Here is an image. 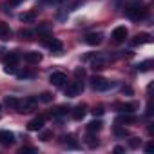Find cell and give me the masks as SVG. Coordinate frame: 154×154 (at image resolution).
Returning <instances> with one entry per match:
<instances>
[{"label":"cell","instance_id":"cell-1","mask_svg":"<svg viewBox=\"0 0 154 154\" xmlns=\"http://www.w3.org/2000/svg\"><path fill=\"white\" fill-rule=\"evenodd\" d=\"M125 15H127L131 20H143V18L147 17V9H145L143 6H140V4H132V6H129V8L125 9Z\"/></svg>","mask_w":154,"mask_h":154},{"label":"cell","instance_id":"cell-2","mask_svg":"<svg viewBox=\"0 0 154 154\" xmlns=\"http://www.w3.org/2000/svg\"><path fill=\"white\" fill-rule=\"evenodd\" d=\"M91 87L94 91H109L111 87H114V82H109L105 78H100V76H94L91 80Z\"/></svg>","mask_w":154,"mask_h":154},{"label":"cell","instance_id":"cell-3","mask_svg":"<svg viewBox=\"0 0 154 154\" xmlns=\"http://www.w3.org/2000/svg\"><path fill=\"white\" fill-rule=\"evenodd\" d=\"M82 84H78V82H72V84H67L65 87H63V93H65V96L67 98H74V96H78L80 93H82Z\"/></svg>","mask_w":154,"mask_h":154},{"label":"cell","instance_id":"cell-4","mask_svg":"<svg viewBox=\"0 0 154 154\" xmlns=\"http://www.w3.org/2000/svg\"><path fill=\"white\" fill-rule=\"evenodd\" d=\"M49 82L53 84V85H56V87H62V85H65V82H67V76L63 74V72H53L51 76H49Z\"/></svg>","mask_w":154,"mask_h":154},{"label":"cell","instance_id":"cell-5","mask_svg":"<svg viewBox=\"0 0 154 154\" xmlns=\"http://www.w3.org/2000/svg\"><path fill=\"white\" fill-rule=\"evenodd\" d=\"M127 35H129L127 27H125V26H118V27H114V31H112V40H114V42H123V40L127 38Z\"/></svg>","mask_w":154,"mask_h":154},{"label":"cell","instance_id":"cell-6","mask_svg":"<svg viewBox=\"0 0 154 154\" xmlns=\"http://www.w3.org/2000/svg\"><path fill=\"white\" fill-rule=\"evenodd\" d=\"M0 143L6 145V147L13 145L15 143V134L11 131H0Z\"/></svg>","mask_w":154,"mask_h":154},{"label":"cell","instance_id":"cell-7","mask_svg":"<svg viewBox=\"0 0 154 154\" xmlns=\"http://www.w3.org/2000/svg\"><path fill=\"white\" fill-rule=\"evenodd\" d=\"M102 38H103V35L102 33H89V35H85V44H89V45H100L102 44Z\"/></svg>","mask_w":154,"mask_h":154},{"label":"cell","instance_id":"cell-8","mask_svg":"<svg viewBox=\"0 0 154 154\" xmlns=\"http://www.w3.org/2000/svg\"><path fill=\"white\" fill-rule=\"evenodd\" d=\"M45 45L53 51V53H62V49H63V44L58 40V38H49V40H45Z\"/></svg>","mask_w":154,"mask_h":154},{"label":"cell","instance_id":"cell-9","mask_svg":"<svg viewBox=\"0 0 154 154\" xmlns=\"http://www.w3.org/2000/svg\"><path fill=\"white\" fill-rule=\"evenodd\" d=\"M44 122H45V118H44V116H40V118H33V120L27 123V129H29L31 132L42 131V127H44Z\"/></svg>","mask_w":154,"mask_h":154},{"label":"cell","instance_id":"cell-10","mask_svg":"<svg viewBox=\"0 0 154 154\" xmlns=\"http://www.w3.org/2000/svg\"><path fill=\"white\" fill-rule=\"evenodd\" d=\"M138 118L132 114V112H122L118 118H116V123H125V125H129V123H134Z\"/></svg>","mask_w":154,"mask_h":154},{"label":"cell","instance_id":"cell-11","mask_svg":"<svg viewBox=\"0 0 154 154\" xmlns=\"http://www.w3.org/2000/svg\"><path fill=\"white\" fill-rule=\"evenodd\" d=\"M152 42V38H150V35H147V33H141V35H136L134 38H132V45H141V44H150Z\"/></svg>","mask_w":154,"mask_h":154},{"label":"cell","instance_id":"cell-12","mask_svg":"<svg viewBox=\"0 0 154 154\" xmlns=\"http://www.w3.org/2000/svg\"><path fill=\"white\" fill-rule=\"evenodd\" d=\"M11 36H13L11 27L8 24H4V22H0V40H9Z\"/></svg>","mask_w":154,"mask_h":154},{"label":"cell","instance_id":"cell-13","mask_svg":"<svg viewBox=\"0 0 154 154\" xmlns=\"http://www.w3.org/2000/svg\"><path fill=\"white\" fill-rule=\"evenodd\" d=\"M4 103H6V105H8L9 109H15V111H17V109L20 107L22 100H18L17 96H6V98H4Z\"/></svg>","mask_w":154,"mask_h":154},{"label":"cell","instance_id":"cell-14","mask_svg":"<svg viewBox=\"0 0 154 154\" xmlns=\"http://www.w3.org/2000/svg\"><path fill=\"white\" fill-rule=\"evenodd\" d=\"M138 109V103H118L116 105V111L120 112H134Z\"/></svg>","mask_w":154,"mask_h":154},{"label":"cell","instance_id":"cell-15","mask_svg":"<svg viewBox=\"0 0 154 154\" xmlns=\"http://www.w3.org/2000/svg\"><path fill=\"white\" fill-rule=\"evenodd\" d=\"M24 58H26L27 62H31V63H38V62L42 60V54H40V53H36V51H29V53H26V54H24Z\"/></svg>","mask_w":154,"mask_h":154},{"label":"cell","instance_id":"cell-16","mask_svg":"<svg viewBox=\"0 0 154 154\" xmlns=\"http://www.w3.org/2000/svg\"><path fill=\"white\" fill-rule=\"evenodd\" d=\"M105 65H107V60L105 58H94L93 60V63H91V67L94 69V71H102V69H105Z\"/></svg>","mask_w":154,"mask_h":154},{"label":"cell","instance_id":"cell-17","mask_svg":"<svg viewBox=\"0 0 154 154\" xmlns=\"http://www.w3.org/2000/svg\"><path fill=\"white\" fill-rule=\"evenodd\" d=\"M102 125H103V123H102L100 120H93V122L87 123V131H89L91 134H93V132H98V131L102 129Z\"/></svg>","mask_w":154,"mask_h":154},{"label":"cell","instance_id":"cell-18","mask_svg":"<svg viewBox=\"0 0 154 154\" xmlns=\"http://www.w3.org/2000/svg\"><path fill=\"white\" fill-rule=\"evenodd\" d=\"M71 114H72L74 120H82V118L85 116V107H82V105H80V107H74Z\"/></svg>","mask_w":154,"mask_h":154},{"label":"cell","instance_id":"cell-19","mask_svg":"<svg viewBox=\"0 0 154 154\" xmlns=\"http://www.w3.org/2000/svg\"><path fill=\"white\" fill-rule=\"evenodd\" d=\"M18 18H20V22H33V20L36 18V13H35V11H26V13H22Z\"/></svg>","mask_w":154,"mask_h":154},{"label":"cell","instance_id":"cell-20","mask_svg":"<svg viewBox=\"0 0 154 154\" xmlns=\"http://www.w3.org/2000/svg\"><path fill=\"white\" fill-rule=\"evenodd\" d=\"M17 62H18V54L17 53H9V54L4 56V63L6 65H15Z\"/></svg>","mask_w":154,"mask_h":154},{"label":"cell","instance_id":"cell-21","mask_svg":"<svg viewBox=\"0 0 154 154\" xmlns=\"http://www.w3.org/2000/svg\"><path fill=\"white\" fill-rule=\"evenodd\" d=\"M67 107L65 105H60V107H56V109H53L51 111V116H63V114H67Z\"/></svg>","mask_w":154,"mask_h":154},{"label":"cell","instance_id":"cell-22","mask_svg":"<svg viewBox=\"0 0 154 154\" xmlns=\"http://www.w3.org/2000/svg\"><path fill=\"white\" fill-rule=\"evenodd\" d=\"M150 67H152V62H150V60H147V62H141V63H138V65H136V69H138V71H141V72H145V71H150Z\"/></svg>","mask_w":154,"mask_h":154},{"label":"cell","instance_id":"cell-23","mask_svg":"<svg viewBox=\"0 0 154 154\" xmlns=\"http://www.w3.org/2000/svg\"><path fill=\"white\" fill-rule=\"evenodd\" d=\"M17 76L20 80H26V78H35V72L33 71H20V72H17Z\"/></svg>","mask_w":154,"mask_h":154},{"label":"cell","instance_id":"cell-24","mask_svg":"<svg viewBox=\"0 0 154 154\" xmlns=\"http://www.w3.org/2000/svg\"><path fill=\"white\" fill-rule=\"evenodd\" d=\"M53 94L51 93H42L40 96H38V102H44V103H49V102H53Z\"/></svg>","mask_w":154,"mask_h":154},{"label":"cell","instance_id":"cell-25","mask_svg":"<svg viewBox=\"0 0 154 154\" xmlns=\"http://www.w3.org/2000/svg\"><path fill=\"white\" fill-rule=\"evenodd\" d=\"M85 143H87L89 147H98V140H96V136H87V138H85Z\"/></svg>","mask_w":154,"mask_h":154},{"label":"cell","instance_id":"cell-26","mask_svg":"<svg viewBox=\"0 0 154 154\" xmlns=\"http://www.w3.org/2000/svg\"><path fill=\"white\" fill-rule=\"evenodd\" d=\"M20 154H38V150L35 147H22L20 149Z\"/></svg>","mask_w":154,"mask_h":154},{"label":"cell","instance_id":"cell-27","mask_svg":"<svg viewBox=\"0 0 154 154\" xmlns=\"http://www.w3.org/2000/svg\"><path fill=\"white\" fill-rule=\"evenodd\" d=\"M74 76H76V78H84V76H85V69L84 67H78V69H74Z\"/></svg>","mask_w":154,"mask_h":154},{"label":"cell","instance_id":"cell-28","mask_svg":"<svg viewBox=\"0 0 154 154\" xmlns=\"http://www.w3.org/2000/svg\"><path fill=\"white\" fill-rule=\"evenodd\" d=\"M4 72H6V74H17V69H15L13 65H6V67H4Z\"/></svg>","mask_w":154,"mask_h":154},{"label":"cell","instance_id":"cell-29","mask_svg":"<svg viewBox=\"0 0 154 154\" xmlns=\"http://www.w3.org/2000/svg\"><path fill=\"white\" fill-rule=\"evenodd\" d=\"M67 0H42V4H63Z\"/></svg>","mask_w":154,"mask_h":154},{"label":"cell","instance_id":"cell-30","mask_svg":"<svg viewBox=\"0 0 154 154\" xmlns=\"http://www.w3.org/2000/svg\"><path fill=\"white\" fill-rule=\"evenodd\" d=\"M49 138H51V132H49V131H44V132L40 134V140H44V141H47Z\"/></svg>","mask_w":154,"mask_h":154},{"label":"cell","instance_id":"cell-31","mask_svg":"<svg viewBox=\"0 0 154 154\" xmlns=\"http://www.w3.org/2000/svg\"><path fill=\"white\" fill-rule=\"evenodd\" d=\"M112 152H114V154H122V152H125V147H122V145H116V147L112 149Z\"/></svg>","mask_w":154,"mask_h":154},{"label":"cell","instance_id":"cell-32","mask_svg":"<svg viewBox=\"0 0 154 154\" xmlns=\"http://www.w3.org/2000/svg\"><path fill=\"white\" fill-rule=\"evenodd\" d=\"M93 114H94V116H102V114H103V107H94Z\"/></svg>","mask_w":154,"mask_h":154},{"label":"cell","instance_id":"cell-33","mask_svg":"<svg viewBox=\"0 0 154 154\" xmlns=\"http://www.w3.org/2000/svg\"><path fill=\"white\" fill-rule=\"evenodd\" d=\"M116 134H118V136H125V134H127V131H125V129H120V127H116Z\"/></svg>","mask_w":154,"mask_h":154},{"label":"cell","instance_id":"cell-34","mask_svg":"<svg viewBox=\"0 0 154 154\" xmlns=\"http://www.w3.org/2000/svg\"><path fill=\"white\" fill-rule=\"evenodd\" d=\"M140 143H141V141H140L138 138H132V140H131V147H138Z\"/></svg>","mask_w":154,"mask_h":154},{"label":"cell","instance_id":"cell-35","mask_svg":"<svg viewBox=\"0 0 154 154\" xmlns=\"http://www.w3.org/2000/svg\"><path fill=\"white\" fill-rule=\"evenodd\" d=\"M152 150H154V145L152 143H147L145 145V152H152Z\"/></svg>","mask_w":154,"mask_h":154},{"label":"cell","instance_id":"cell-36","mask_svg":"<svg viewBox=\"0 0 154 154\" xmlns=\"http://www.w3.org/2000/svg\"><path fill=\"white\" fill-rule=\"evenodd\" d=\"M123 94H132V89L131 87H123Z\"/></svg>","mask_w":154,"mask_h":154},{"label":"cell","instance_id":"cell-37","mask_svg":"<svg viewBox=\"0 0 154 154\" xmlns=\"http://www.w3.org/2000/svg\"><path fill=\"white\" fill-rule=\"evenodd\" d=\"M11 2H13V4H18V2H22V0H11Z\"/></svg>","mask_w":154,"mask_h":154}]
</instances>
